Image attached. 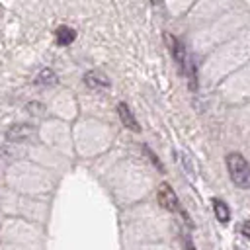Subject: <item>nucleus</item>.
Wrapping results in <instances>:
<instances>
[{
	"instance_id": "2",
	"label": "nucleus",
	"mask_w": 250,
	"mask_h": 250,
	"mask_svg": "<svg viewBox=\"0 0 250 250\" xmlns=\"http://www.w3.org/2000/svg\"><path fill=\"white\" fill-rule=\"evenodd\" d=\"M227 170L234 186L238 188L250 186V164L240 152H230L227 156Z\"/></svg>"
},
{
	"instance_id": "11",
	"label": "nucleus",
	"mask_w": 250,
	"mask_h": 250,
	"mask_svg": "<svg viewBox=\"0 0 250 250\" xmlns=\"http://www.w3.org/2000/svg\"><path fill=\"white\" fill-rule=\"evenodd\" d=\"M186 250H195V246H193V242H191L189 236H186Z\"/></svg>"
},
{
	"instance_id": "7",
	"label": "nucleus",
	"mask_w": 250,
	"mask_h": 250,
	"mask_svg": "<svg viewBox=\"0 0 250 250\" xmlns=\"http://www.w3.org/2000/svg\"><path fill=\"white\" fill-rule=\"evenodd\" d=\"M55 35H57V43H59V45H70V43L76 39V31H74L72 27H68V25L57 27Z\"/></svg>"
},
{
	"instance_id": "3",
	"label": "nucleus",
	"mask_w": 250,
	"mask_h": 250,
	"mask_svg": "<svg viewBox=\"0 0 250 250\" xmlns=\"http://www.w3.org/2000/svg\"><path fill=\"white\" fill-rule=\"evenodd\" d=\"M156 199H158V203H160L166 211H178V195H176V191L170 188V184L162 182V184L158 186V189H156Z\"/></svg>"
},
{
	"instance_id": "8",
	"label": "nucleus",
	"mask_w": 250,
	"mask_h": 250,
	"mask_svg": "<svg viewBox=\"0 0 250 250\" xmlns=\"http://www.w3.org/2000/svg\"><path fill=\"white\" fill-rule=\"evenodd\" d=\"M213 213L221 223H229V219H230V211H229L227 203L221 199H213Z\"/></svg>"
},
{
	"instance_id": "6",
	"label": "nucleus",
	"mask_w": 250,
	"mask_h": 250,
	"mask_svg": "<svg viewBox=\"0 0 250 250\" xmlns=\"http://www.w3.org/2000/svg\"><path fill=\"white\" fill-rule=\"evenodd\" d=\"M117 113H119L121 123H123L129 131H133V133H139V131H141V127H139V123H137V119H135V115L131 113V109H129L127 104L121 102V104L117 105Z\"/></svg>"
},
{
	"instance_id": "10",
	"label": "nucleus",
	"mask_w": 250,
	"mask_h": 250,
	"mask_svg": "<svg viewBox=\"0 0 250 250\" xmlns=\"http://www.w3.org/2000/svg\"><path fill=\"white\" fill-rule=\"evenodd\" d=\"M242 234H244L246 238H250V223H244V225H242Z\"/></svg>"
},
{
	"instance_id": "1",
	"label": "nucleus",
	"mask_w": 250,
	"mask_h": 250,
	"mask_svg": "<svg viewBox=\"0 0 250 250\" xmlns=\"http://www.w3.org/2000/svg\"><path fill=\"white\" fill-rule=\"evenodd\" d=\"M164 41H166L168 51H170L172 59L176 61L178 68H180V70H182V74L189 80V86H191V88H195V70H193V62H191V57L188 55V51H186L184 43H182L176 35H172L170 31H166V33H164Z\"/></svg>"
},
{
	"instance_id": "9",
	"label": "nucleus",
	"mask_w": 250,
	"mask_h": 250,
	"mask_svg": "<svg viewBox=\"0 0 250 250\" xmlns=\"http://www.w3.org/2000/svg\"><path fill=\"white\" fill-rule=\"evenodd\" d=\"M35 82H37V84H55V82H57V74H55L51 68H45V70L39 72V76H37Z\"/></svg>"
},
{
	"instance_id": "5",
	"label": "nucleus",
	"mask_w": 250,
	"mask_h": 250,
	"mask_svg": "<svg viewBox=\"0 0 250 250\" xmlns=\"http://www.w3.org/2000/svg\"><path fill=\"white\" fill-rule=\"evenodd\" d=\"M33 133V127L27 125V123H18V125H12L8 131H6V139L8 141H16V143H23L31 137Z\"/></svg>"
},
{
	"instance_id": "4",
	"label": "nucleus",
	"mask_w": 250,
	"mask_h": 250,
	"mask_svg": "<svg viewBox=\"0 0 250 250\" xmlns=\"http://www.w3.org/2000/svg\"><path fill=\"white\" fill-rule=\"evenodd\" d=\"M84 84L92 90H107L109 88V78L102 70H88L84 74Z\"/></svg>"
}]
</instances>
